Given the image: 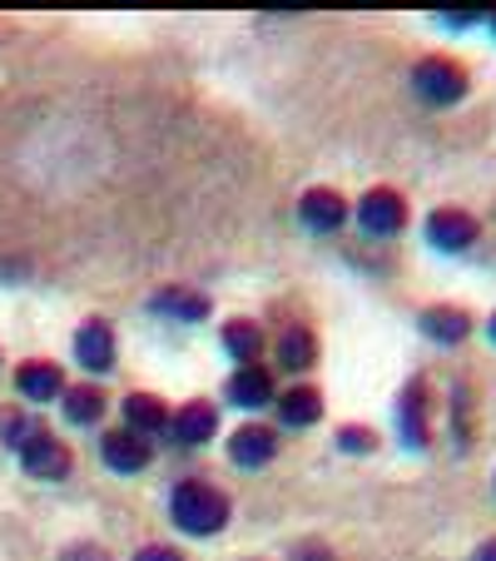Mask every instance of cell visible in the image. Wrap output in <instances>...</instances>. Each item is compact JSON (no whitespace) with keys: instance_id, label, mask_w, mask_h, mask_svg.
<instances>
[{"instance_id":"1","label":"cell","mask_w":496,"mask_h":561,"mask_svg":"<svg viewBox=\"0 0 496 561\" xmlns=\"http://www.w3.org/2000/svg\"><path fill=\"white\" fill-rule=\"evenodd\" d=\"M170 512H174V522H180V531H189V537H214V531H223V522H229V497H223L214 482L189 477V482L174 488Z\"/></svg>"},{"instance_id":"2","label":"cell","mask_w":496,"mask_h":561,"mask_svg":"<svg viewBox=\"0 0 496 561\" xmlns=\"http://www.w3.org/2000/svg\"><path fill=\"white\" fill-rule=\"evenodd\" d=\"M412 90H417V100L423 105H462L466 90H472V80H466V70L457 60H447V55H427V60L412 65Z\"/></svg>"},{"instance_id":"3","label":"cell","mask_w":496,"mask_h":561,"mask_svg":"<svg viewBox=\"0 0 496 561\" xmlns=\"http://www.w3.org/2000/svg\"><path fill=\"white\" fill-rule=\"evenodd\" d=\"M476 239H482L476 214L457 209V204H442V209L427 214V244L442 249V254H462V249H472Z\"/></svg>"},{"instance_id":"4","label":"cell","mask_w":496,"mask_h":561,"mask_svg":"<svg viewBox=\"0 0 496 561\" xmlns=\"http://www.w3.org/2000/svg\"><path fill=\"white\" fill-rule=\"evenodd\" d=\"M358 224L372 233V239H397V233L407 229V204H402V194H397V190L378 184V190L362 194V204H358Z\"/></svg>"},{"instance_id":"5","label":"cell","mask_w":496,"mask_h":561,"mask_svg":"<svg viewBox=\"0 0 496 561\" xmlns=\"http://www.w3.org/2000/svg\"><path fill=\"white\" fill-rule=\"evenodd\" d=\"M397 433L407 447L427 453L432 447V417H427V378H412L397 398Z\"/></svg>"},{"instance_id":"6","label":"cell","mask_w":496,"mask_h":561,"mask_svg":"<svg viewBox=\"0 0 496 561\" xmlns=\"http://www.w3.org/2000/svg\"><path fill=\"white\" fill-rule=\"evenodd\" d=\"M100 453H105V462L115 467V472H139V467H149L154 447H149V437L129 433V427H115V433L100 437Z\"/></svg>"},{"instance_id":"7","label":"cell","mask_w":496,"mask_h":561,"mask_svg":"<svg viewBox=\"0 0 496 561\" xmlns=\"http://www.w3.org/2000/svg\"><path fill=\"white\" fill-rule=\"evenodd\" d=\"M21 462H25V472H31V477H65V472H70V447L41 427V433L21 447Z\"/></svg>"},{"instance_id":"8","label":"cell","mask_w":496,"mask_h":561,"mask_svg":"<svg viewBox=\"0 0 496 561\" xmlns=\"http://www.w3.org/2000/svg\"><path fill=\"white\" fill-rule=\"evenodd\" d=\"M298 214H303L308 229L333 233V229H343V219H348V199H343L338 190H308L303 199H298Z\"/></svg>"},{"instance_id":"9","label":"cell","mask_w":496,"mask_h":561,"mask_svg":"<svg viewBox=\"0 0 496 561\" xmlns=\"http://www.w3.org/2000/svg\"><path fill=\"white\" fill-rule=\"evenodd\" d=\"M74 358L85 363L90 373H109L115 368V333H109L105 318H90L80 339H74Z\"/></svg>"},{"instance_id":"10","label":"cell","mask_w":496,"mask_h":561,"mask_svg":"<svg viewBox=\"0 0 496 561\" xmlns=\"http://www.w3.org/2000/svg\"><path fill=\"white\" fill-rule=\"evenodd\" d=\"M219 433V413H214V403H184L180 413H170V437L184 447H199L209 443V437Z\"/></svg>"},{"instance_id":"11","label":"cell","mask_w":496,"mask_h":561,"mask_svg":"<svg viewBox=\"0 0 496 561\" xmlns=\"http://www.w3.org/2000/svg\"><path fill=\"white\" fill-rule=\"evenodd\" d=\"M274 453H278V437H274V427H264V423H243L239 433L229 437V457L239 467H264Z\"/></svg>"},{"instance_id":"12","label":"cell","mask_w":496,"mask_h":561,"mask_svg":"<svg viewBox=\"0 0 496 561\" xmlns=\"http://www.w3.org/2000/svg\"><path fill=\"white\" fill-rule=\"evenodd\" d=\"M229 398L239 408H264L274 403V373L264 363H239V373L229 378Z\"/></svg>"},{"instance_id":"13","label":"cell","mask_w":496,"mask_h":561,"mask_svg":"<svg viewBox=\"0 0 496 561\" xmlns=\"http://www.w3.org/2000/svg\"><path fill=\"white\" fill-rule=\"evenodd\" d=\"M417 329H423L427 339H437V343H462L466 333H472V313L457 308V304H432V308H423Z\"/></svg>"},{"instance_id":"14","label":"cell","mask_w":496,"mask_h":561,"mask_svg":"<svg viewBox=\"0 0 496 561\" xmlns=\"http://www.w3.org/2000/svg\"><path fill=\"white\" fill-rule=\"evenodd\" d=\"M15 382H21V392L31 398V403H50V398H65V373L55 368V363L45 358H31L15 368Z\"/></svg>"},{"instance_id":"15","label":"cell","mask_w":496,"mask_h":561,"mask_svg":"<svg viewBox=\"0 0 496 561\" xmlns=\"http://www.w3.org/2000/svg\"><path fill=\"white\" fill-rule=\"evenodd\" d=\"M278 417H284L288 427H313L318 417H323V392H318L313 382H298V388L278 392Z\"/></svg>"},{"instance_id":"16","label":"cell","mask_w":496,"mask_h":561,"mask_svg":"<svg viewBox=\"0 0 496 561\" xmlns=\"http://www.w3.org/2000/svg\"><path fill=\"white\" fill-rule=\"evenodd\" d=\"M125 427L129 433H170V408L159 403L154 392H129L125 398Z\"/></svg>"},{"instance_id":"17","label":"cell","mask_w":496,"mask_h":561,"mask_svg":"<svg viewBox=\"0 0 496 561\" xmlns=\"http://www.w3.org/2000/svg\"><path fill=\"white\" fill-rule=\"evenodd\" d=\"M154 313L180 318V323H199V318H209V298L194 294V288H159V294H154Z\"/></svg>"},{"instance_id":"18","label":"cell","mask_w":496,"mask_h":561,"mask_svg":"<svg viewBox=\"0 0 496 561\" xmlns=\"http://www.w3.org/2000/svg\"><path fill=\"white\" fill-rule=\"evenodd\" d=\"M223 348L239 363H258V353H264V329L249 323V318H233V323H223Z\"/></svg>"},{"instance_id":"19","label":"cell","mask_w":496,"mask_h":561,"mask_svg":"<svg viewBox=\"0 0 496 561\" xmlns=\"http://www.w3.org/2000/svg\"><path fill=\"white\" fill-rule=\"evenodd\" d=\"M278 363H284L288 373H303L318 363V339L308 329H288L284 339H278Z\"/></svg>"},{"instance_id":"20","label":"cell","mask_w":496,"mask_h":561,"mask_svg":"<svg viewBox=\"0 0 496 561\" xmlns=\"http://www.w3.org/2000/svg\"><path fill=\"white\" fill-rule=\"evenodd\" d=\"M100 413H105V392L100 388H90V382L65 388V417H70V423H95Z\"/></svg>"},{"instance_id":"21","label":"cell","mask_w":496,"mask_h":561,"mask_svg":"<svg viewBox=\"0 0 496 561\" xmlns=\"http://www.w3.org/2000/svg\"><path fill=\"white\" fill-rule=\"evenodd\" d=\"M338 447H343V453H353V457L378 453V433H372V427H362V423H348V427H338Z\"/></svg>"},{"instance_id":"22","label":"cell","mask_w":496,"mask_h":561,"mask_svg":"<svg viewBox=\"0 0 496 561\" xmlns=\"http://www.w3.org/2000/svg\"><path fill=\"white\" fill-rule=\"evenodd\" d=\"M0 433H5V443H11V447H15V453H21V447H25V443H31V437H35V433H41V427H35V423H31V417L11 413V417H5V427H0Z\"/></svg>"},{"instance_id":"23","label":"cell","mask_w":496,"mask_h":561,"mask_svg":"<svg viewBox=\"0 0 496 561\" xmlns=\"http://www.w3.org/2000/svg\"><path fill=\"white\" fill-rule=\"evenodd\" d=\"M60 561H109L105 547H90V541H74V547H65Z\"/></svg>"},{"instance_id":"24","label":"cell","mask_w":496,"mask_h":561,"mask_svg":"<svg viewBox=\"0 0 496 561\" xmlns=\"http://www.w3.org/2000/svg\"><path fill=\"white\" fill-rule=\"evenodd\" d=\"M135 561H184V557H180V551H174V547H145Z\"/></svg>"},{"instance_id":"25","label":"cell","mask_w":496,"mask_h":561,"mask_svg":"<svg viewBox=\"0 0 496 561\" xmlns=\"http://www.w3.org/2000/svg\"><path fill=\"white\" fill-rule=\"evenodd\" d=\"M293 561H333V551H327V547H313V541H308V547L293 551Z\"/></svg>"},{"instance_id":"26","label":"cell","mask_w":496,"mask_h":561,"mask_svg":"<svg viewBox=\"0 0 496 561\" xmlns=\"http://www.w3.org/2000/svg\"><path fill=\"white\" fill-rule=\"evenodd\" d=\"M472 561H496V537H486V541H482V547H476V551H472Z\"/></svg>"},{"instance_id":"27","label":"cell","mask_w":496,"mask_h":561,"mask_svg":"<svg viewBox=\"0 0 496 561\" xmlns=\"http://www.w3.org/2000/svg\"><path fill=\"white\" fill-rule=\"evenodd\" d=\"M486 333H492V343H496V313H492V323H486Z\"/></svg>"},{"instance_id":"28","label":"cell","mask_w":496,"mask_h":561,"mask_svg":"<svg viewBox=\"0 0 496 561\" xmlns=\"http://www.w3.org/2000/svg\"><path fill=\"white\" fill-rule=\"evenodd\" d=\"M486 25H492V31H496V11H492V15H486Z\"/></svg>"}]
</instances>
